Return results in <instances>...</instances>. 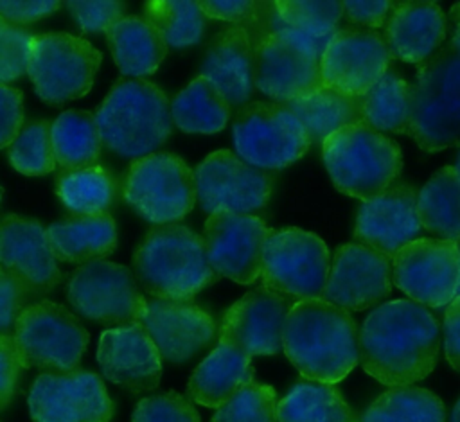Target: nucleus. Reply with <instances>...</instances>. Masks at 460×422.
<instances>
[{
    "label": "nucleus",
    "mask_w": 460,
    "mask_h": 422,
    "mask_svg": "<svg viewBox=\"0 0 460 422\" xmlns=\"http://www.w3.org/2000/svg\"><path fill=\"white\" fill-rule=\"evenodd\" d=\"M419 192L406 181H395L377 198L365 201L356 215L354 239L390 259L419 239L422 226L417 212Z\"/></svg>",
    "instance_id": "obj_21"
},
{
    "label": "nucleus",
    "mask_w": 460,
    "mask_h": 422,
    "mask_svg": "<svg viewBox=\"0 0 460 422\" xmlns=\"http://www.w3.org/2000/svg\"><path fill=\"white\" fill-rule=\"evenodd\" d=\"M142 13L158 29L169 48L196 45L207 27V16L198 2L155 0L144 4Z\"/></svg>",
    "instance_id": "obj_39"
},
{
    "label": "nucleus",
    "mask_w": 460,
    "mask_h": 422,
    "mask_svg": "<svg viewBox=\"0 0 460 422\" xmlns=\"http://www.w3.org/2000/svg\"><path fill=\"white\" fill-rule=\"evenodd\" d=\"M58 260L86 264L110 255L117 246V226L110 214L72 215L47 228Z\"/></svg>",
    "instance_id": "obj_30"
},
{
    "label": "nucleus",
    "mask_w": 460,
    "mask_h": 422,
    "mask_svg": "<svg viewBox=\"0 0 460 422\" xmlns=\"http://www.w3.org/2000/svg\"><path fill=\"white\" fill-rule=\"evenodd\" d=\"M133 273L153 298L178 302H190L217 278L203 237L185 224L151 228L135 251Z\"/></svg>",
    "instance_id": "obj_3"
},
{
    "label": "nucleus",
    "mask_w": 460,
    "mask_h": 422,
    "mask_svg": "<svg viewBox=\"0 0 460 422\" xmlns=\"http://www.w3.org/2000/svg\"><path fill=\"white\" fill-rule=\"evenodd\" d=\"M34 422H110L113 402L102 379L88 370L40 374L27 397Z\"/></svg>",
    "instance_id": "obj_15"
},
{
    "label": "nucleus",
    "mask_w": 460,
    "mask_h": 422,
    "mask_svg": "<svg viewBox=\"0 0 460 422\" xmlns=\"http://www.w3.org/2000/svg\"><path fill=\"white\" fill-rule=\"evenodd\" d=\"M447 22L435 2H395L385 25V40L392 57L420 65L446 40Z\"/></svg>",
    "instance_id": "obj_27"
},
{
    "label": "nucleus",
    "mask_w": 460,
    "mask_h": 422,
    "mask_svg": "<svg viewBox=\"0 0 460 422\" xmlns=\"http://www.w3.org/2000/svg\"><path fill=\"white\" fill-rule=\"evenodd\" d=\"M444 354L447 363L460 372V296H456L444 312Z\"/></svg>",
    "instance_id": "obj_51"
},
{
    "label": "nucleus",
    "mask_w": 460,
    "mask_h": 422,
    "mask_svg": "<svg viewBox=\"0 0 460 422\" xmlns=\"http://www.w3.org/2000/svg\"><path fill=\"white\" fill-rule=\"evenodd\" d=\"M438 348L437 320L410 298L383 302L359 329V365L385 386H413L428 377Z\"/></svg>",
    "instance_id": "obj_1"
},
{
    "label": "nucleus",
    "mask_w": 460,
    "mask_h": 422,
    "mask_svg": "<svg viewBox=\"0 0 460 422\" xmlns=\"http://www.w3.org/2000/svg\"><path fill=\"white\" fill-rule=\"evenodd\" d=\"M390 59L386 40L377 31L341 27L322 56V84L363 97L390 70Z\"/></svg>",
    "instance_id": "obj_17"
},
{
    "label": "nucleus",
    "mask_w": 460,
    "mask_h": 422,
    "mask_svg": "<svg viewBox=\"0 0 460 422\" xmlns=\"http://www.w3.org/2000/svg\"><path fill=\"white\" fill-rule=\"evenodd\" d=\"M277 404L275 390L253 381L216 409L210 422H279Z\"/></svg>",
    "instance_id": "obj_41"
},
{
    "label": "nucleus",
    "mask_w": 460,
    "mask_h": 422,
    "mask_svg": "<svg viewBox=\"0 0 460 422\" xmlns=\"http://www.w3.org/2000/svg\"><path fill=\"white\" fill-rule=\"evenodd\" d=\"M140 323L153 338L164 359L183 363L208 348L219 329L212 316L192 302L151 298Z\"/></svg>",
    "instance_id": "obj_23"
},
{
    "label": "nucleus",
    "mask_w": 460,
    "mask_h": 422,
    "mask_svg": "<svg viewBox=\"0 0 460 422\" xmlns=\"http://www.w3.org/2000/svg\"><path fill=\"white\" fill-rule=\"evenodd\" d=\"M282 339L284 354L307 381L336 384L359 363L354 318L323 298L295 302Z\"/></svg>",
    "instance_id": "obj_2"
},
{
    "label": "nucleus",
    "mask_w": 460,
    "mask_h": 422,
    "mask_svg": "<svg viewBox=\"0 0 460 422\" xmlns=\"http://www.w3.org/2000/svg\"><path fill=\"white\" fill-rule=\"evenodd\" d=\"M261 215L219 212L207 217L203 241L217 277L250 286L261 278L264 246L270 235Z\"/></svg>",
    "instance_id": "obj_16"
},
{
    "label": "nucleus",
    "mask_w": 460,
    "mask_h": 422,
    "mask_svg": "<svg viewBox=\"0 0 460 422\" xmlns=\"http://www.w3.org/2000/svg\"><path fill=\"white\" fill-rule=\"evenodd\" d=\"M341 16L343 2L336 0H273L261 4L252 23L322 59Z\"/></svg>",
    "instance_id": "obj_25"
},
{
    "label": "nucleus",
    "mask_w": 460,
    "mask_h": 422,
    "mask_svg": "<svg viewBox=\"0 0 460 422\" xmlns=\"http://www.w3.org/2000/svg\"><path fill=\"white\" fill-rule=\"evenodd\" d=\"M449 22H451V36L449 41L453 43V47L460 52V2L455 4L449 9Z\"/></svg>",
    "instance_id": "obj_52"
},
{
    "label": "nucleus",
    "mask_w": 460,
    "mask_h": 422,
    "mask_svg": "<svg viewBox=\"0 0 460 422\" xmlns=\"http://www.w3.org/2000/svg\"><path fill=\"white\" fill-rule=\"evenodd\" d=\"M235 154L261 171H279L302 158L311 138L280 102H248L232 122Z\"/></svg>",
    "instance_id": "obj_10"
},
{
    "label": "nucleus",
    "mask_w": 460,
    "mask_h": 422,
    "mask_svg": "<svg viewBox=\"0 0 460 422\" xmlns=\"http://www.w3.org/2000/svg\"><path fill=\"white\" fill-rule=\"evenodd\" d=\"M322 158L334 187L363 203L394 185L402 169L399 145L367 124L332 133L322 144Z\"/></svg>",
    "instance_id": "obj_6"
},
{
    "label": "nucleus",
    "mask_w": 460,
    "mask_h": 422,
    "mask_svg": "<svg viewBox=\"0 0 460 422\" xmlns=\"http://www.w3.org/2000/svg\"><path fill=\"white\" fill-rule=\"evenodd\" d=\"M284 106L304 124L311 144L322 145L332 133L365 124L361 97H350L323 84L304 97L284 102Z\"/></svg>",
    "instance_id": "obj_31"
},
{
    "label": "nucleus",
    "mask_w": 460,
    "mask_h": 422,
    "mask_svg": "<svg viewBox=\"0 0 460 422\" xmlns=\"http://www.w3.org/2000/svg\"><path fill=\"white\" fill-rule=\"evenodd\" d=\"M250 382H253L252 356L219 332L217 345L190 375L189 397L201 406L219 409Z\"/></svg>",
    "instance_id": "obj_28"
},
{
    "label": "nucleus",
    "mask_w": 460,
    "mask_h": 422,
    "mask_svg": "<svg viewBox=\"0 0 460 422\" xmlns=\"http://www.w3.org/2000/svg\"><path fill=\"white\" fill-rule=\"evenodd\" d=\"M392 282V259L354 241L334 251L322 298L349 312L365 311L388 298Z\"/></svg>",
    "instance_id": "obj_19"
},
{
    "label": "nucleus",
    "mask_w": 460,
    "mask_h": 422,
    "mask_svg": "<svg viewBox=\"0 0 460 422\" xmlns=\"http://www.w3.org/2000/svg\"><path fill=\"white\" fill-rule=\"evenodd\" d=\"M417 212L422 230L460 244V174L455 165L440 167L419 190Z\"/></svg>",
    "instance_id": "obj_32"
},
{
    "label": "nucleus",
    "mask_w": 460,
    "mask_h": 422,
    "mask_svg": "<svg viewBox=\"0 0 460 422\" xmlns=\"http://www.w3.org/2000/svg\"><path fill=\"white\" fill-rule=\"evenodd\" d=\"M363 120L376 131L408 133L410 126V84L390 68L363 97Z\"/></svg>",
    "instance_id": "obj_37"
},
{
    "label": "nucleus",
    "mask_w": 460,
    "mask_h": 422,
    "mask_svg": "<svg viewBox=\"0 0 460 422\" xmlns=\"http://www.w3.org/2000/svg\"><path fill=\"white\" fill-rule=\"evenodd\" d=\"M113 61L124 75L144 79L158 70L167 56V43L144 16H124L106 31Z\"/></svg>",
    "instance_id": "obj_29"
},
{
    "label": "nucleus",
    "mask_w": 460,
    "mask_h": 422,
    "mask_svg": "<svg viewBox=\"0 0 460 422\" xmlns=\"http://www.w3.org/2000/svg\"><path fill=\"white\" fill-rule=\"evenodd\" d=\"M66 300L79 316L111 327L140 323L147 303L129 268L102 259L70 275Z\"/></svg>",
    "instance_id": "obj_12"
},
{
    "label": "nucleus",
    "mask_w": 460,
    "mask_h": 422,
    "mask_svg": "<svg viewBox=\"0 0 460 422\" xmlns=\"http://www.w3.org/2000/svg\"><path fill=\"white\" fill-rule=\"evenodd\" d=\"M199 9L205 13L207 18H216L228 22L230 25H241L248 27L259 14L262 2L253 0H241V2H198Z\"/></svg>",
    "instance_id": "obj_47"
},
{
    "label": "nucleus",
    "mask_w": 460,
    "mask_h": 422,
    "mask_svg": "<svg viewBox=\"0 0 460 422\" xmlns=\"http://www.w3.org/2000/svg\"><path fill=\"white\" fill-rule=\"evenodd\" d=\"M61 7V2H0V20L11 25H25L41 20Z\"/></svg>",
    "instance_id": "obj_49"
},
{
    "label": "nucleus",
    "mask_w": 460,
    "mask_h": 422,
    "mask_svg": "<svg viewBox=\"0 0 460 422\" xmlns=\"http://www.w3.org/2000/svg\"><path fill=\"white\" fill-rule=\"evenodd\" d=\"M72 18L83 32L108 31L113 23L124 18L126 4L122 2H79L70 0L65 4Z\"/></svg>",
    "instance_id": "obj_44"
},
{
    "label": "nucleus",
    "mask_w": 460,
    "mask_h": 422,
    "mask_svg": "<svg viewBox=\"0 0 460 422\" xmlns=\"http://www.w3.org/2000/svg\"><path fill=\"white\" fill-rule=\"evenodd\" d=\"M23 365L18 356L13 334L0 336V404L7 408L11 397L14 395L16 382Z\"/></svg>",
    "instance_id": "obj_48"
},
{
    "label": "nucleus",
    "mask_w": 460,
    "mask_h": 422,
    "mask_svg": "<svg viewBox=\"0 0 460 422\" xmlns=\"http://www.w3.org/2000/svg\"><path fill=\"white\" fill-rule=\"evenodd\" d=\"M122 194L146 221L176 224L198 201L194 169L172 153L137 158L126 169Z\"/></svg>",
    "instance_id": "obj_8"
},
{
    "label": "nucleus",
    "mask_w": 460,
    "mask_h": 422,
    "mask_svg": "<svg viewBox=\"0 0 460 422\" xmlns=\"http://www.w3.org/2000/svg\"><path fill=\"white\" fill-rule=\"evenodd\" d=\"M279 422H354L350 406L332 384L296 382L277 404Z\"/></svg>",
    "instance_id": "obj_35"
},
{
    "label": "nucleus",
    "mask_w": 460,
    "mask_h": 422,
    "mask_svg": "<svg viewBox=\"0 0 460 422\" xmlns=\"http://www.w3.org/2000/svg\"><path fill=\"white\" fill-rule=\"evenodd\" d=\"M392 280L424 307H447L458 296L460 250L456 242L419 237L392 257Z\"/></svg>",
    "instance_id": "obj_13"
},
{
    "label": "nucleus",
    "mask_w": 460,
    "mask_h": 422,
    "mask_svg": "<svg viewBox=\"0 0 460 422\" xmlns=\"http://www.w3.org/2000/svg\"><path fill=\"white\" fill-rule=\"evenodd\" d=\"M52 144L61 171L92 167L102 147L95 113L68 110L52 122Z\"/></svg>",
    "instance_id": "obj_34"
},
{
    "label": "nucleus",
    "mask_w": 460,
    "mask_h": 422,
    "mask_svg": "<svg viewBox=\"0 0 460 422\" xmlns=\"http://www.w3.org/2000/svg\"><path fill=\"white\" fill-rule=\"evenodd\" d=\"M0 262L2 269L16 277L34 296L52 291L61 278L47 228L36 219L14 214L2 219Z\"/></svg>",
    "instance_id": "obj_22"
},
{
    "label": "nucleus",
    "mask_w": 460,
    "mask_h": 422,
    "mask_svg": "<svg viewBox=\"0 0 460 422\" xmlns=\"http://www.w3.org/2000/svg\"><path fill=\"white\" fill-rule=\"evenodd\" d=\"M449 422H460V400L455 404V408L451 411V417H449Z\"/></svg>",
    "instance_id": "obj_53"
},
{
    "label": "nucleus",
    "mask_w": 460,
    "mask_h": 422,
    "mask_svg": "<svg viewBox=\"0 0 460 422\" xmlns=\"http://www.w3.org/2000/svg\"><path fill=\"white\" fill-rule=\"evenodd\" d=\"M408 135L428 153L460 145V52L451 41L417 68Z\"/></svg>",
    "instance_id": "obj_5"
},
{
    "label": "nucleus",
    "mask_w": 460,
    "mask_h": 422,
    "mask_svg": "<svg viewBox=\"0 0 460 422\" xmlns=\"http://www.w3.org/2000/svg\"><path fill=\"white\" fill-rule=\"evenodd\" d=\"M331 271L327 244L313 232L271 230L264 246L261 282L295 302L322 298Z\"/></svg>",
    "instance_id": "obj_11"
},
{
    "label": "nucleus",
    "mask_w": 460,
    "mask_h": 422,
    "mask_svg": "<svg viewBox=\"0 0 460 422\" xmlns=\"http://www.w3.org/2000/svg\"><path fill=\"white\" fill-rule=\"evenodd\" d=\"M198 203L207 214L259 215L268 205L273 178L230 149L210 153L194 167Z\"/></svg>",
    "instance_id": "obj_14"
},
{
    "label": "nucleus",
    "mask_w": 460,
    "mask_h": 422,
    "mask_svg": "<svg viewBox=\"0 0 460 422\" xmlns=\"http://www.w3.org/2000/svg\"><path fill=\"white\" fill-rule=\"evenodd\" d=\"M101 59V52L79 36L45 32L31 43L27 74L43 102L63 104L92 90Z\"/></svg>",
    "instance_id": "obj_9"
},
{
    "label": "nucleus",
    "mask_w": 460,
    "mask_h": 422,
    "mask_svg": "<svg viewBox=\"0 0 460 422\" xmlns=\"http://www.w3.org/2000/svg\"><path fill=\"white\" fill-rule=\"evenodd\" d=\"M232 108L248 104L255 92V48L246 27L228 25L219 31L201 63V74Z\"/></svg>",
    "instance_id": "obj_26"
},
{
    "label": "nucleus",
    "mask_w": 460,
    "mask_h": 422,
    "mask_svg": "<svg viewBox=\"0 0 460 422\" xmlns=\"http://www.w3.org/2000/svg\"><path fill=\"white\" fill-rule=\"evenodd\" d=\"M395 2H343V14L359 27L377 29L386 25Z\"/></svg>",
    "instance_id": "obj_50"
},
{
    "label": "nucleus",
    "mask_w": 460,
    "mask_h": 422,
    "mask_svg": "<svg viewBox=\"0 0 460 422\" xmlns=\"http://www.w3.org/2000/svg\"><path fill=\"white\" fill-rule=\"evenodd\" d=\"M56 192L74 215H101L108 214L111 207L115 181L111 172L101 165L61 171L56 180Z\"/></svg>",
    "instance_id": "obj_36"
},
{
    "label": "nucleus",
    "mask_w": 460,
    "mask_h": 422,
    "mask_svg": "<svg viewBox=\"0 0 460 422\" xmlns=\"http://www.w3.org/2000/svg\"><path fill=\"white\" fill-rule=\"evenodd\" d=\"M104 145L124 156L153 154L171 135V101L165 92L135 77L119 79L95 111Z\"/></svg>",
    "instance_id": "obj_4"
},
{
    "label": "nucleus",
    "mask_w": 460,
    "mask_h": 422,
    "mask_svg": "<svg viewBox=\"0 0 460 422\" xmlns=\"http://www.w3.org/2000/svg\"><path fill=\"white\" fill-rule=\"evenodd\" d=\"M2 126H0V147L9 149L14 138L20 135L23 124V95L18 88L2 84Z\"/></svg>",
    "instance_id": "obj_46"
},
{
    "label": "nucleus",
    "mask_w": 460,
    "mask_h": 422,
    "mask_svg": "<svg viewBox=\"0 0 460 422\" xmlns=\"http://www.w3.org/2000/svg\"><path fill=\"white\" fill-rule=\"evenodd\" d=\"M295 300L264 286L248 291L223 314L219 332L232 338L244 352L275 356L284 350V325Z\"/></svg>",
    "instance_id": "obj_20"
},
{
    "label": "nucleus",
    "mask_w": 460,
    "mask_h": 422,
    "mask_svg": "<svg viewBox=\"0 0 460 422\" xmlns=\"http://www.w3.org/2000/svg\"><path fill=\"white\" fill-rule=\"evenodd\" d=\"M31 296L27 287L9 271H0V329L2 334H11V327L27 307L25 300Z\"/></svg>",
    "instance_id": "obj_45"
},
{
    "label": "nucleus",
    "mask_w": 460,
    "mask_h": 422,
    "mask_svg": "<svg viewBox=\"0 0 460 422\" xmlns=\"http://www.w3.org/2000/svg\"><path fill=\"white\" fill-rule=\"evenodd\" d=\"M455 169L458 171V174H460V151H458V154H456V163H455Z\"/></svg>",
    "instance_id": "obj_54"
},
{
    "label": "nucleus",
    "mask_w": 460,
    "mask_h": 422,
    "mask_svg": "<svg viewBox=\"0 0 460 422\" xmlns=\"http://www.w3.org/2000/svg\"><path fill=\"white\" fill-rule=\"evenodd\" d=\"M36 34L22 25H11L0 20V79L2 84L20 79L27 74L29 50Z\"/></svg>",
    "instance_id": "obj_42"
},
{
    "label": "nucleus",
    "mask_w": 460,
    "mask_h": 422,
    "mask_svg": "<svg viewBox=\"0 0 460 422\" xmlns=\"http://www.w3.org/2000/svg\"><path fill=\"white\" fill-rule=\"evenodd\" d=\"M9 163L25 176H45L56 167V153L52 144V122L29 120L20 135L7 149Z\"/></svg>",
    "instance_id": "obj_40"
},
{
    "label": "nucleus",
    "mask_w": 460,
    "mask_h": 422,
    "mask_svg": "<svg viewBox=\"0 0 460 422\" xmlns=\"http://www.w3.org/2000/svg\"><path fill=\"white\" fill-rule=\"evenodd\" d=\"M458 250H460V244H458ZM458 296H460V284H458Z\"/></svg>",
    "instance_id": "obj_55"
},
{
    "label": "nucleus",
    "mask_w": 460,
    "mask_h": 422,
    "mask_svg": "<svg viewBox=\"0 0 460 422\" xmlns=\"http://www.w3.org/2000/svg\"><path fill=\"white\" fill-rule=\"evenodd\" d=\"M131 422H201V418L187 397L165 391L138 400Z\"/></svg>",
    "instance_id": "obj_43"
},
{
    "label": "nucleus",
    "mask_w": 460,
    "mask_h": 422,
    "mask_svg": "<svg viewBox=\"0 0 460 422\" xmlns=\"http://www.w3.org/2000/svg\"><path fill=\"white\" fill-rule=\"evenodd\" d=\"M11 334L23 368H40L43 374L77 370L90 341L83 323L50 300L27 305Z\"/></svg>",
    "instance_id": "obj_7"
},
{
    "label": "nucleus",
    "mask_w": 460,
    "mask_h": 422,
    "mask_svg": "<svg viewBox=\"0 0 460 422\" xmlns=\"http://www.w3.org/2000/svg\"><path fill=\"white\" fill-rule=\"evenodd\" d=\"M97 363L108 381L133 393L151 391L160 384L162 354L142 323L104 330Z\"/></svg>",
    "instance_id": "obj_24"
},
{
    "label": "nucleus",
    "mask_w": 460,
    "mask_h": 422,
    "mask_svg": "<svg viewBox=\"0 0 460 422\" xmlns=\"http://www.w3.org/2000/svg\"><path fill=\"white\" fill-rule=\"evenodd\" d=\"M255 48V86L273 102H289L322 86L320 57L250 23Z\"/></svg>",
    "instance_id": "obj_18"
},
{
    "label": "nucleus",
    "mask_w": 460,
    "mask_h": 422,
    "mask_svg": "<svg viewBox=\"0 0 460 422\" xmlns=\"http://www.w3.org/2000/svg\"><path fill=\"white\" fill-rule=\"evenodd\" d=\"M232 106L203 75L194 77L171 101L172 124L185 133L212 135L226 127Z\"/></svg>",
    "instance_id": "obj_33"
},
{
    "label": "nucleus",
    "mask_w": 460,
    "mask_h": 422,
    "mask_svg": "<svg viewBox=\"0 0 460 422\" xmlns=\"http://www.w3.org/2000/svg\"><path fill=\"white\" fill-rule=\"evenodd\" d=\"M354 422H361V420H354Z\"/></svg>",
    "instance_id": "obj_56"
},
{
    "label": "nucleus",
    "mask_w": 460,
    "mask_h": 422,
    "mask_svg": "<svg viewBox=\"0 0 460 422\" xmlns=\"http://www.w3.org/2000/svg\"><path fill=\"white\" fill-rule=\"evenodd\" d=\"M361 422H446L442 400L419 386L390 388L361 415Z\"/></svg>",
    "instance_id": "obj_38"
}]
</instances>
